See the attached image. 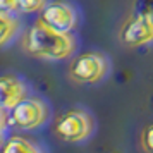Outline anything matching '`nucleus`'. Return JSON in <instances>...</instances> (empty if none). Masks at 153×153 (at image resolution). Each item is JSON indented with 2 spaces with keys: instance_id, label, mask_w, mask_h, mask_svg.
Masks as SVG:
<instances>
[{
  "instance_id": "f257e3e1",
  "label": "nucleus",
  "mask_w": 153,
  "mask_h": 153,
  "mask_svg": "<svg viewBox=\"0 0 153 153\" xmlns=\"http://www.w3.org/2000/svg\"><path fill=\"white\" fill-rule=\"evenodd\" d=\"M22 52L47 62H60L72 57L77 50V38L74 33H62L36 19L21 40Z\"/></svg>"
},
{
  "instance_id": "f03ea898",
  "label": "nucleus",
  "mask_w": 153,
  "mask_h": 153,
  "mask_svg": "<svg viewBox=\"0 0 153 153\" xmlns=\"http://www.w3.org/2000/svg\"><path fill=\"white\" fill-rule=\"evenodd\" d=\"M97 120L83 107H72L62 112L53 122V134L64 143H83L95 134Z\"/></svg>"
},
{
  "instance_id": "7ed1b4c3",
  "label": "nucleus",
  "mask_w": 153,
  "mask_h": 153,
  "mask_svg": "<svg viewBox=\"0 0 153 153\" xmlns=\"http://www.w3.org/2000/svg\"><path fill=\"white\" fill-rule=\"evenodd\" d=\"M112 62L103 52L88 50L71 59L67 76L76 84H98L110 76Z\"/></svg>"
},
{
  "instance_id": "20e7f679",
  "label": "nucleus",
  "mask_w": 153,
  "mask_h": 153,
  "mask_svg": "<svg viewBox=\"0 0 153 153\" xmlns=\"http://www.w3.org/2000/svg\"><path fill=\"white\" fill-rule=\"evenodd\" d=\"M52 117V108L42 97L31 95L9 112L10 126L19 131H36Z\"/></svg>"
},
{
  "instance_id": "39448f33",
  "label": "nucleus",
  "mask_w": 153,
  "mask_h": 153,
  "mask_svg": "<svg viewBox=\"0 0 153 153\" xmlns=\"http://www.w3.org/2000/svg\"><path fill=\"white\" fill-rule=\"evenodd\" d=\"M117 38L127 48H139L153 43V12H139L122 22Z\"/></svg>"
},
{
  "instance_id": "423d86ee",
  "label": "nucleus",
  "mask_w": 153,
  "mask_h": 153,
  "mask_svg": "<svg viewBox=\"0 0 153 153\" xmlns=\"http://www.w3.org/2000/svg\"><path fill=\"white\" fill-rule=\"evenodd\" d=\"M40 19L57 31L72 33L79 24V12L67 0H50L48 5L42 10Z\"/></svg>"
},
{
  "instance_id": "0eeeda50",
  "label": "nucleus",
  "mask_w": 153,
  "mask_h": 153,
  "mask_svg": "<svg viewBox=\"0 0 153 153\" xmlns=\"http://www.w3.org/2000/svg\"><path fill=\"white\" fill-rule=\"evenodd\" d=\"M28 97H31L29 86L21 76H17L14 72H5L0 76V107H2V110L10 112Z\"/></svg>"
},
{
  "instance_id": "6e6552de",
  "label": "nucleus",
  "mask_w": 153,
  "mask_h": 153,
  "mask_svg": "<svg viewBox=\"0 0 153 153\" xmlns=\"http://www.w3.org/2000/svg\"><path fill=\"white\" fill-rule=\"evenodd\" d=\"M22 29V22L17 14H10L5 10H0V47H7L14 42Z\"/></svg>"
},
{
  "instance_id": "1a4fd4ad",
  "label": "nucleus",
  "mask_w": 153,
  "mask_h": 153,
  "mask_svg": "<svg viewBox=\"0 0 153 153\" xmlns=\"http://www.w3.org/2000/svg\"><path fill=\"white\" fill-rule=\"evenodd\" d=\"M2 153H45V150L24 136H9L4 139Z\"/></svg>"
},
{
  "instance_id": "9d476101",
  "label": "nucleus",
  "mask_w": 153,
  "mask_h": 153,
  "mask_svg": "<svg viewBox=\"0 0 153 153\" xmlns=\"http://www.w3.org/2000/svg\"><path fill=\"white\" fill-rule=\"evenodd\" d=\"M139 146L145 153H153V122L143 127L139 134Z\"/></svg>"
},
{
  "instance_id": "9b49d317",
  "label": "nucleus",
  "mask_w": 153,
  "mask_h": 153,
  "mask_svg": "<svg viewBox=\"0 0 153 153\" xmlns=\"http://www.w3.org/2000/svg\"><path fill=\"white\" fill-rule=\"evenodd\" d=\"M48 2L50 0H21V12H24V14L40 12L42 14V10L48 5Z\"/></svg>"
},
{
  "instance_id": "f8f14e48",
  "label": "nucleus",
  "mask_w": 153,
  "mask_h": 153,
  "mask_svg": "<svg viewBox=\"0 0 153 153\" xmlns=\"http://www.w3.org/2000/svg\"><path fill=\"white\" fill-rule=\"evenodd\" d=\"M0 10H5L10 14L21 12V0H0Z\"/></svg>"
}]
</instances>
